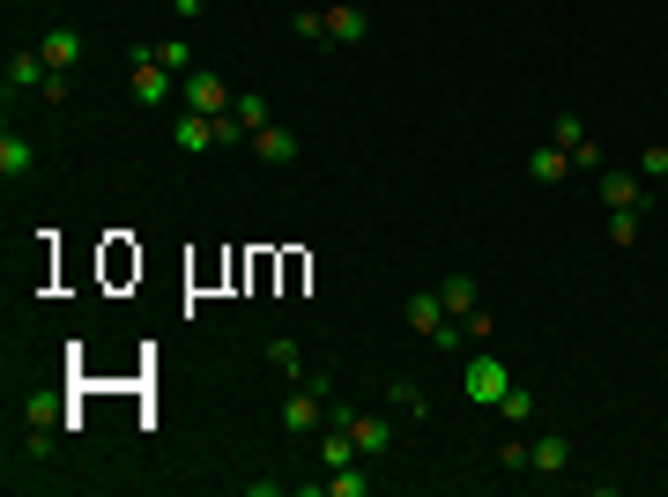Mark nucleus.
<instances>
[{
	"label": "nucleus",
	"instance_id": "f257e3e1",
	"mask_svg": "<svg viewBox=\"0 0 668 497\" xmlns=\"http://www.w3.org/2000/svg\"><path fill=\"white\" fill-rule=\"evenodd\" d=\"M512 372H505V357H460V394H468V409H498Z\"/></svg>",
	"mask_w": 668,
	"mask_h": 497
},
{
	"label": "nucleus",
	"instance_id": "f03ea898",
	"mask_svg": "<svg viewBox=\"0 0 668 497\" xmlns=\"http://www.w3.org/2000/svg\"><path fill=\"white\" fill-rule=\"evenodd\" d=\"M178 104H186V112H209V120H223V112L238 104V89L223 83L215 67H194V75L178 83Z\"/></svg>",
	"mask_w": 668,
	"mask_h": 497
},
{
	"label": "nucleus",
	"instance_id": "7ed1b4c3",
	"mask_svg": "<svg viewBox=\"0 0 668 497\" xmlns=\"http://www.w3.org/2000/svg\"><path fill=\"white\" fill-rule=\"evenodd\" d=\"M549 141L572 157V171H602V149H594V134H586L580 112H557V120H549Z\"/></svg>",
	"mask_w": 668,
	"mask_h": 497
},
{
	"label": "nucleus",
	"instance_id": "20e7f679",
	"mask_svg": "<svg viewBox=\"0 0 668 497\" xmlns=\"http://www.w3.org/2000/svg\"><path fill=\"white\" fill-rule=\"evenodd\" d=\"M327 423H349V438H357V453L379 460L386 446H394V423L386 415H364V409H327Z\"/></svg>",
	"mask_w": 668,
	"mask_h": 497
},
{
	"label": "nucleus",
	"instance_id": "39448f33",
	"mask_svg": "<svg viewBox=\"0 0 668 497\" xmlns=\"http://www.w3.org/2000/svg\"><path fill=\"white\" fill-rule=\"evenodd\" d=\"M171 89H178V75H164V67L134 45V104H149V112H157V104H171Z\"/></svg>",
	"mask_w": 668,
	"mask_h": 497
},
{
	"label": "nucleus",
	"instance_id": "423d86ee",
	"mask_svg": "<svg viewBox=\"0 0 668 497\" xmlns=\"http://www.w3.org/2000/svg\"><path fill=\"white\" fill-rule=\"evenodd\" d=\"M45 75H52V67H45V52L30 45V52H15V60H8L0 89H8V97H38V89H45Z\"/></svg>",
	"mask_w": 668,
	"mask_h": 497
},
{
	"label": "nucleus",
	"instance_id": "0eeeda50",
	"mask_svg": "<svg viewBox=\"0 0 668 497\" xmlns=\"http://www.w3.org/2000/svg\"><path fill=\"white\" fill-rule=\"evenodd\" d=\"M320 423H327V401H320L312 386H297L290 409H283V431H290V438H320Z\"/></svg>",
	"mask_w": 668,
	"mask_h": 497
},
{
	"label": "nucleus",
	"instance_id": "6e6552de",
	"mask_svg": "<svg viewBox=\"0 0 668 497\" xmlns=\"http://www.w3.org/2000/svg\"><path fill=\"white\" fill-rule=\"evenodd\" d=\"M38 52H45V67L75 75V60H83V30H75V23H52V30L38 38Z\"/></svg>",
	"mask_w": 668,
	"mask_h": 497
},
{
	"label": "nucleus",
	"instance_id": "1a4fd4ad",
	"mask_svg": "<svg viewBox=\"0 0 668 497\" xmlns=\"http://www.w3.org/2000/svg\"><path fill=\"white\" fill-rule=\"evenodd\" d=\"M171 141H178L186 157H201V149H215V141H223V134H215L209 112H178V120H171Z\"/></svg>",
	"mask_w": 668,
	"mask_h": 497
},
{
	"label": "nucleus",
	"instance_id": "9d476101",
	"mask_svg": "<svg viewBox=\"0 0 668 497\" xmlns=\"http://www.w3.org/2000/svg\"><path fill=\"white\" fill-rule=\"evenodd\" d=\"M602 208H646V171H602Z\"/></svg>",
	"mask_w": 668,
	"mask_h": 497
},
{
	"label": "nucleus",
	"instance_id": "9b49d317",
	"mask_svg": "<svg viewBox=\"0 0 668 497\" xmlns=\"http://www.w3.org/2000/svg\"><path fill=\"white\" fill-rule=\"evenodd\" d=\"M30 171H38V141L8 126V134H0V178H30Z\"/></svg>",
	"mask_w": 668,
	"mask_h": 497
},
{
	"label": "nucleus",
	"instance_id": "f8f14e48",
	"mask_svg": "<svg viewBox=\"0 0 668 497\" xmlns=\"http://www.w3.org/2000/svg\"><path fill=\"white\" fill-rule=\"evenodd\" d=\"M252 157H260V164H275V171H283V164H297V134H290V126H275V120H268L260 134H252Z\"/></svg>",
	"mask_w": 668,
	"mask_h": 497
},
{
	"label": "nucleus",
	"instance_id": "ddd939ff",
	"mask_svg": "<svg viewBox=\"0 0 668 497\" xmlns=\"http://www.w3.org/2000/svg\"><path fill=\"white\" fill-rule=\"evenodd\" d=\"M320 15H327V45H364V30H372L364 8H349V0H334V8H320Z\"/></svg>",
	"mask_w": 668,
	"mask_h": 497
},
{
	"label": "nucleus",
	"instance_id": "4468645a",
	"mask_svg": "<svg viewBox=\"0 0 668 497\" xmlns=\"http://www.w3.org/2000/svg\"><path fill=\"white\" fill-rule=\"evenodd\" d=\"M528 178H535V186H557V178H572V157H565L557 141H543V149H528Z\"/></svg>",
	"mask_w": 668,
	"mask_h": 497
},
{
	"label": "nucleus",
	"instance_id": "2eb2a0df",
	"mask_svg": "<svg viewBox=\"0 0 668 497\" xmlns=\"http://www.w3.org/2000/svg\"><path fill=\"white\" fill-rule=\"evenodd\" d=\"M528 460H535V475H565V468H572V438H557V431H549V438L528 446Z\"/></svg>",
	"mask_w": 668,
	"mask_h": 497
},
{
	"label": "nucleus",
	"instance_id": "dca6fc26",
	"mask_svg": "<svg viewBox=\"0 0 668 497\" xmlns=\"http://www.w3.org/2000/svg\"><path fill=\"white\" fill-rule=\"evenodd\" d=\"M446 320H454V312H446V297H438V290H417V297H409V327H417V334H438Z\"/></svg>",
	"mask_w": 668,
	"mask_h": 497
},
{
	"label": "nucleus",
	"instance_id": "f3484780",
	"mask_svg": "<svg viewBox=\"0 0 668 497\" xmlns=\"http://www.w3.org/2000/svg\"><path fill=\"white\" fill-rule=\"evenodd\" d=\"M438 297H446V312H454V320L483 312V290H475V275H446V283H438Z\"/></svg>",
	"mask_w": 668,
	"mask_h": 497
},
{
	"label": "nucleus",
	"instance_id": "a211bd4d",
	"mask_svg": "<svg viewBox=\"0 0 668 497\" xmlns=\"http://www.w3.org/2000/svg\"><path fill=\"white\" fill-rule=\"evenodd\" d=\"M141 52H149V60H157V67H164V75H178V83H186V75H194V45H186V38H164V45H141Z\"/></svg>",
	"mask_w": 668,
	"mask_h": 497
},
{
	"label": "nucleus",
	"instance_id": "6ab92c4d",
	"mask_svg": "<svg viewBox=\"0 0 668 497\" xmlns=\"http://www.w3.org/2000/svg\"><path fill=\"white\" fill-rule=\"evenodd\" d=\"M231 120L246 126V134H260V126L275 120V104H268V97H260V89H238V104H231Z\"/></svg>",
	"mask_w": 668,
	"mask_h": 497
},
{
	"label": "nucleus",
	"instance_id": "aec40b11",
	"mask_svg": "<svg viewBox=\"0 0 668 497\" xmlns=\"http://www.w3.org/2000/svg\"><path fill=\"white\" fill-rule=\"evenodd\" d=\"M646 231V208H609V246H639Z\"/></svg>",
	"mask_w": 668,
	"mask_h": 497
},
{
	"label": "nucleus",
	"instance_id": "412c9836",
	"mask_svg": "<svg viewBox=\"0 0 668 497\" xmlns=\"http://www.w3.org/2000/svg\"><path fill=\"white\" fill-rule=\"evenodd\" d=\"M327 490H334V497H364V490H372V468H364V460L334 468V475H327Z\"/></svg>",
	"mask_w": 668,
	"mask_h": 497
},
{
	"label": "nucleus",
	"instance_id": "4be33fe9",
	"mask_svg": "<svg viewBox=\"0 0 668 497\" xmlns=\"http://www.w3.org/2000/svg\"><path fill=\"white\" fill-rule=\"evenodd\" d=\"M491 415H505V423H528V415H535V386H520V378H512V386H505V401Z\"/></svg>",
	"mask_w": 668,
	"mask_h": 497
},
{
	"label": "nucleus",
	"instance_id": "5701e85b",
	"mask_svg": "<svg viewBox=\"0 0 668 497\" xmlns=\"http://www.w3.org/2000/svg\"><path fill=\"white\" fill-rule=\"evenodd\" d=\"M268 364H275L283 378H305V357H297V341H290V334H275V341H268Z\"/></svg>",
	"mask_w": 668,
	"mask_h": 497
},
{
	"label": "nucleus",
	"instance_id": "b1692460",
	"mask_svg": "<svg viewBox=\"0 0 668 497\" xmlns=\"http://www.w3.org/2000/svg\"><path fill=\"white\" fill-rule=\"evenodd\" d=\"M23 423H75V415H60L52 394H30V401H23Z\"/></svg>",
	"mask_w": 668,
	"mask_h": 497
},
{
	"label": "nucleus",
	"instance_id": "393cba45",
	"mask_svg": "<svg viewBox=\"0 0 668 497\" xmlns=\"http://www.w3.org/2000/svg\"><path fill=\"white\" fill-rule=\"evenodd\" d=\"M52 431H60V423H30V431H23V460H52Z\"/></svg>",
	"mask_w": 668,
	"mask_h": 497
},
{
	"label": "nucleus",
	"instance_id": "a878e982",
	"mask_svg": "<svg viewBox=\"0 0 668 497\" xmlns=\"http://www.w3.org/2000/svg\"><path fill=\"white\" fill-rule=\"evenodd\" d=\"M386 401H394V409H409V415H431V401H423L409 378H394V386H386Z\"/></svg>",
	"mask_w": 668,
	"mask_h": 497
},
{
	"label": "nucleus",
	"instance_id": "bb28decb",
	"mask_svg": "<svg viewBox=\"0 0 668 497\" xmlns=\"http://www.w3.org/2000/svg\"><path fill=\"white\" fill-rule=\"evenodd\" d=\"M38 104H45V112H60V104H67V75H60V67H52V75H45V89H38Z\"/></svg>",
	"mask_w": 668,
	"mask_h": 497
},
{
	"label": "nucleus",
	"instance_id": "cd10ccee",
	"mask_svg": "<svg viewBox=\"0 0 668 497\" xmlns=\"http://www.w3.org/2000/svg\"><path fill=\"white\" fill-rule=\"evenodd\" d=\"M290 30H297V38H305V45H320V38H327V15H312V8H305V15H297Z\"/></svg>",
	"mask_w": 668,
	"mask_h": 497
},
{
	"label": "nucleus",
	"instance_id": "c85d7f7f",
	"mask_svg": "<svg viewBox=\"0 0 668 497\" xmlns=\"http://www.w3.org/2000/svg\"><path fill=\"white\" fill-rule=\"evenodd\" d=\"M498 468H512V475H520V468H535V460H528V446H520V438H505V446H498Z\"/></svg>",
	"mask_w": 668,
	"mask_h": 497
},
{
	"label": "nucleus",
	"instance_id": "c756f323",
	"mask_svg": "<svg viewBox=\"0 0 668 497\" xmlns=\"http://www.w3.org/2000/svg\"><path fill=\"white\" fill-rule=\"evenodd\" d=\"M639 171H646V178H668V141H654V149L639 157Z\"/></svg>",
	"mask_w": 668,
	"mask_h": 497
},
{
	"label": "nucleus",
	"instance_id": "7c9ffc66",
	"mask_svg": "<svg viewBox=\"0 0 668 497\" xmlns=\"http://www.w3.org/2000/svg\"><path fill=\"white\" fill-rule=\"evenodd\" d=\"M201 8H209V0H171V15H178V23H201Z\"/></svg>",
	"mask_w": 668,
	"mask_h": 497
}]
</instances>
